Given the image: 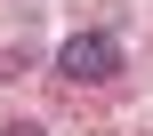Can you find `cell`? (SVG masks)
Segmentation results:
<instances>
[{
    "label": "cell",
    "mask_w": 153,
    "mask_h": 136,
    "mask_svg": "<svg viewBox=\"0 0 153 136\" xmlns=\"http://www.w3.org/2000/svg\"><path fill=\"white\" fill-rule=\"evenodd\" d=\"M113 72H121V40L113 32H73L56 48V80H73V88H105Z\"/></svg>",
    "instance_id": "obj_1"
},
{
    "label": "cell",
    "mask_w": 153,
    "mask_h": 136,
    "mask_svg": "<svg viewBox=\"0 0 153 136\" xmlns=\"http://www.w3.org/2000/svg\"><path fill=\"white\" fill-rule=\"evenodd\" d=\"M0 136H48L40 120H0Z\"/></svg>",
    "instance_id": "obj_2"
}]
</instances>
